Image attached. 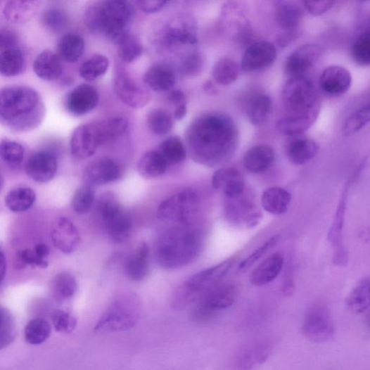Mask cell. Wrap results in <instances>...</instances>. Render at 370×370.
<instances>
[{
    "label": "cell",
    "instance_id": "obj_1",
    "mask_svg": "<svg viewBox=\"0 0 370 370\" xmlns=\"http://www.w3.org/2000/svg\"><path fill=\"white\" fill-rule=\"evenodd\" d=\"M238 140L237 129L230 117L209 113L198 117L188 134L191 155L199 164L215 167L227 161Z\"/></svg>",
    "mask_w": 370,
    "mask_h": 370
},
{
    "label": "cell",
    "instance_id": "obj_2",
    "mask_svg": "<svg viewBox=\"0 0 370 370\" xmlns=\"http://www.w3.org/2000/svg\"><path fill=\"white\" fill-rule=\"evenodd\" d=\"M282 101L286 115L278 121L276 127L286 136L303 135L319 118L320 97L308 77H290L283 89Z\"/></svg>",
    "mask_w": 370,
    "mask_h": 370
},
{
    "label": "cell",
    "instance_id": "obj_3",
    "mask_svg": "<svg viewBox=\"0 0 370 370\" xmlns=\"http://www.w3.org/2000/svg\"><path fill=\"white\" fill-rule=\"evenodd\" d=\"M45 116V107L39 93L27 87H9L0 93V121L15 133L38 127Z\"/></svg>",
    "mask_w": 370,
    "mask_h": 370
},
{
    "label": "cell",
    "instance_id": "obj_4",
    "mask_svg": "<svg viewBox=\"0 0 370 370\" xmlns=\"http://www.w3.org/2000/svg\"><path fill=\"white\" fill-rule=\"evenodd\" d=\"M200 248L198 232L189 227H179L167 231L157 241L155 259L165 269H177L193 262Z\"/></svg>",
    "mask_w": 370,
    "mask_h": 370
},
{
    "label": "cell",
    "instance_id": "obj_5",
    "mask_svg": "<svg viewBox=\"0 0 370 370\" xmlns=\"http://www.w3.org/2000/svg\"><path fill=\"white\" fill-rule=\"evenodd\" d=\"M135 15L133 4L122 0H108L93 4L86 11L87 27L111 41L117 42L129 32V25Z\"/></svg>",
    "mask_w": 370,
    "mask_h": 370
},
{
    "label": "cell",
    "instance_id": "obj_6",
    "mask_svg": "<svg viewBox=\"0 0 370 370\" xmlns=\"http://www.w3.org/2000/svg\"><path fill=\"white\" fill-rule=\"evenodd\" d=\"M97 206L110 239L116 243L127 241L131 235L133 223L117 196L111 192L105 193L99 198Z\"/></svg>",
    "mask_w": 370,
    "mask_h": 370
},
{
    "label": "cell",
    "instance_id": "obj_7",
    "mask_svg": "<svg viewBox=\"0 0 370 370\" xmlns=\"http://www.w3.org/2000/svg\"><path fill=\"white\" fill-rule=\"evenodd\" d=\"M234 262V258H230L191 276L185 283L182 292L175 299L176 309H183L200 295H205L210 290L216 287L229 272Z\"/></svg>",
    "mask_w": 370,
    "mask_h": 370
},
{
    "label": "cell",
    "instance_id": "obj_8",
    "mask_svg": "<svg viewBox=\"0 0 370 370\" xmlns=\"http://www.w3.org/2000/svg\"><path fill=\"white\" fill-rule=\"evenodd\" d=\"M200 199L193 190L179 192L158 206L157 217L163 221L188 224L198 213Z\"/></svg>",
    "mask_w": 370,
    "mask_h": 370
},
{
    "label": "cell",
    "instance_id": "obj_9",
    "mask_svg": "<svg viewBox=\"0 0 370 370\" xmlns=\"http://www.w3.org/2000/svg\"><path fill=\"white\" fill-rule=\"evenodd\" d=\"M236 298V289L231 284L216 286L206 293L195 308L193 319L196 322H208L215 314L231 306Z\"/></svg>",
    "mask_w": 370,
    "mask_h": 370
},
{
    "label": "cell",
    "instance_id": "obj_10",
    "mask_svg": "<svg viewBox=\"0 0 370 370\" xmlns=\"http://www.w3.org/2000/svg\"><path fill=\"white\" fill-rule=\"evenodd\" d=\"M302 331L308 339L314 342L331 340L335 329L327 310L321 306H314L309 310L305 315Z\"/></svg>",
    "mask_w": 370,
    "mask_h": 370
},
{
    "label": "cell",
    "instance_id": "obj_11",
    "mask_svg": "<svg viewBox=\"0 0 370 370\" xmlns=\"http://www.w3.org/2000/svg\"><path fill=\"white\" fill-rule=\"evenodd\" d=\"M324 54V48L318 44L300 46L291 54L285 63L286 73L290 77L304 76L319 61Z\"/></svg>",
    "mask_w": 370,
    "mask_h": 370
},
{
    "label": "cell",
    "instance_id": "obj_12",
    "mask_svg": "<svg viewBox=\"0 0 370 370\" xmlns=\"http://www.w3.org/2000/svg\"><path fill=\"white\" fill-rule=\"evenodd\" d=\"M137 321L135 310L125 303H116L106 312L96 324L97 333H111L127 330L133 327Z\"/></svg>",
    "mask_w": 370,
    "mask_h": 370
},
{
    "label": "cell",
    "instance_id": "obj_13",
    "mask_svg": "<svg viewBox=\"0 0 370 370\" xmlns=\"http://www.w3.org/2000/svg\"><path fill=\"white\" fill-rule=\"evenodd\" d=\"M276 49L269 42H257L245 50L241 61V69L248 73L260 72L270 68L276 61Z\"/></svg>",
    "mask_w": 370,
    "mask_h": 370
},
{
    "label": "cell",
    "instance_id": "obj_14",
    "mask_svg": "<svg viewBox=\"0 0 370 370\" xmlns=\"http://www.w3.org/2000/svg\"><path fill=\"white\" fill-rule=\"evenodd\" d=\"M100 145L96 122L77 127L70 139V151L78 160H87L93 156Z\"/></svg>",
    "mask_w": 370,
    "mask_h": 370
},
{
    "label": "cell",
    "instance_id": "obj_15",
    "mask_svg": "<svg viewBox=\"0 0 370 370\" xmlns=\"http://www.w3.org/2000/svg\"><path fill=\"white\" fill-rule=\"evenodd\" d=\"M114 89L118 98L132 108H143L151 99L149 92L124 71H119L115 75Z\"/></svg>",
    "mask_w": 370,
    "mask_h": 370
},
{
    "label": "cell",
    "instance_id": "obj_16",
    "mask_svg": "<svg viewBox=\"0 0 370 370\" xmlns=\"http://www.w3.org/2000/svg\"><path fill=\"white\" fill-rule=\"evenodd\" d=\"M352 85V76L348 69L330 65L324 69L319 77V87L326 95L338 97L347 94Z\"/></svg>",
    "mask_w": 370,
    "mask_h": 370
},
{
    "label": "cell",
    "instance_id": "obj_17",
    "mask_svg": "<svg viewBox=\"0 0 370 370\" xmlns=\"http://www.w3.org/2000/svg\"><path fill=\"white\" fill-rule=\"evenodd\" d=\"M50 236L53 245L65 254L75 252L81 243L80 233L66 217L59 218L53 224Z\"/></svg>",
    "mask_w": 370,
    "mask_h": 370
},
{
    "label": "cell",
    "instance_id": "obj_18",
    "mask_svg": "<svg viewBox=\"0 0 370 370\" xmlns=\"http://www.w3.org/2000/svg\"><path fill=\"white\" fill-rule=\"evenodd\" d=\"M121 177V169L111 158H101L91 162L84 170L85 184L91 187L101 186L117 181Z\"/></svg>",
    "mask_w": 370,
    "mask_h": 370
},
{
    "label": "cell",
    "instance_id": "obj_19",
    "mask_svg": "<svg viewBox=\"0 0 370 370\" xmlns=\"http://www.w3.org/2000/svg\"><path fill=\"white\" fill-rule=\"evenodd\" d=\"M98 100L96 89L89 84H81L68 95L65 101L66 109L73 115L83 116L96 108Z\"/></svg>",
    "mask_w": 370,
    "mask_h": 370
},
{
    "label": "cell",
    "instance_id": "obj_20",
    "mask_svg": "<svg viewBox=\"0 0 370 370\" xmlns=\"http://www.w3.org/2000/svg\"><path fill=\"white\" fill-rule=\"evenodd\" d=\"M25 170L26 174L34 181L39 183L48 182L57 174V158L49 152H37L29 158Z\"/></svg>",
    "mask_w": 370,
    "mask_h": 370
},
{
    "label": "cell",
    "instance_id": "obj_21",
    "mask_svg": "<svg viewBox=\"0 0 370 370\" xmlns=\"http://www.w3.org/2000/svg\"><path fill=\"white\" fill-rule=\"evenodd\" d=\"M213 188L223 193L228 199L240 198L245 193V184L243 174L235 168L218 170L212 177Z\"/></svg>",
    "mask_w": 370,
    "mask_h": 370
},
{
    "label": "cell",
    "instance_id": "obj_22",
    "mask_svg": "<svg viewBox=\"0 0 370 370\" xmlns=\"http://www.w3.org/2000/svg\"><path fill=\"white\" fill-rule=\"evenodd\" d=\"M319 145L314 140L302 136L290 137L286 152L288 160L295 165H303L318 155Z\"/></svg>",
    "mask_w": 370,
    "mask_h": 370
},
{
    "label": "cell",
    "instance_id": "obj_23",
    "mask_svg": "<svg viewBox=\"0 0 370 370\" xmlns=\"http://www.w3.org/2000/svg\"><path fill=\"white\" fill-rule=\"evenodd\" d=\"M25 65V53L19 42L0 46V73L3 76L11 77L19 75Z\"/></svg>",
    "mask_w": 370,
    "mask_h": 370
},
{
    "label": "cell",
    "instance_id": "obj_24",
    "mask_svg": "<svg viewBox=\"0 0 370 370\" xmlns=\"http://www.w3.org/2000/svg\"><path fill=\"white\" fill-rule=\"evenodd\" d=\"M175 82V73L167 64L158 63L152 65L143 76L146 86L157 92L170 91L174 86Z\"/></svg>",
    "mask_w": 370,
    "mask_h": 370
},
{
    "label": "cell",
    "instance_id": "obj_25",
    "mask_svg": "<svg viewBox=\"0 0 370 370\" xmlns=\"http://www.w3.org/2000/svg\"><path fill=\"white\" fill-rule=\"evenodd\" d=\"M274 160L275 153L272 147L262 144L251 148L245 153L243 165L248 172L257 174L269 170Z\"/></svg>",
    "mask_w": 370,
    "mask_h": 370
},
{
    "label": "cell",
    "instance_id": "obj_26",
    "mask_svg": "<svg viewBox=\"0 0 370 370\" xmlns=\"http://www.w3.org/2000/svg\"><path fill=\"white\" fill-rule=\"evenodd\" d=\"M61 60L57 53L48 49L44 50L34 60V71L42 80L56 81L63 70Z\"/></svg>",
    "mask_w": 370,
    "mask_h": 370
},
{
    "label": "cell",
    "instance_id": "obj_27",
    "mask_svg": "<svg viewBox=\"0 0 370 370\" xmlns=\"http://www.w3.org/2000/svg\"><path fill=\"white\" fill-rule=\"evenodd\" d=\"M149 252L148 245L143 242L138 246L134 254L127 258L125 272L130 280L141 281L148 276L150 272Z\"/></svg>",
    "mask_w": 370,
    "mask_h": 370
},
{
    "label": "cell",
    "instance_id": "obj_28",
    "mask_svg": "<svg viewBox=\"0 0 370 370\" xmlns=\"http://www.w3.org/2000/svg\"><path fill=\"white\" fill-rule=\"evenodd\" d=\"M283 267V257L276 253L259 264L250 276V282L256 286L267 285L278 277Z\"/></svg>",
    "mask_w": 370,
    "mask_h": 370
},
{
    "label": "cell",
    "instance_id": "obj_29",
    "mask_svg": "<svg viewBox=\"0 0 370 370\" xmlns=\"http://www.w3.org/2000/svg\"><path fill=\"white\" fill-rule=\"evenodd\" d=\"M40 6L41 2L37 0H11L4 6L3 14L11 23H23L33 18Z\"/></svg>",
    "mask_w": 370,
    "mask_h": 370
},
{
    "label": "cell",
    "instance_id": "obj_30",
    "mask_svg": "<svg viewBox=\"0 0 370 370\" xmlns=\"http://www.w3.org/2000/svg\"><path fill=\"white\" fill-rule=\"evenodd\" d=\"M164 39L167 44L193 45L198 42L195 27L190 22L177 20L168 25Z\"/></svg>",
    "mask_w": 370,
    "mask_h": 370
},
{
    "label": "cell",
    "instance_id": "obj_31",
    "mask_svg": "<svg viewBox=\"0 0 370 370\" xmlns=\"http://www.w3.org/2000/svg\"><path fill=\"white\" fill-rule=\"evenodd\" d=\"M292 200V196L286 189L272 187L263 192L261 204L264 210L274 215L285 214Z\"/></svg>",
    "mask_w": 370,
    "mask_h": 370
},
{
    "label": "cell",
    "instance_id": "obj_32",
    "mask_svg": "<svg viewBox=\"0 0 370 370\" xmlns=\"http://www.w3.org/2000/svg\"><path fill=\"white\" fill-rule=\"evenodd\" d=\"M100 145L108 144L122 137L129 128L128 120L122 116L96 122Z\"/></svg>",
    "mask_w": 370,
    "mask_h": 370
},
{
    "label": "cell",
    "instance_id": "obj_33",
    "mask_svg": "<svg viewBox=\"0 0 370 370\" xmlns=\"http://www.w3.org/2000/svg\"><path fill=\"white\" fill-rule=\"evenodd\" d=\"M85 42L77 34L69 33L63 36L58 44V55L62 60L73 63L77 62L84 55Z\"/></svg>",
    "mask_w": 370,
    "mask_h": 370
},
{
    "label": "cell",
    "instance_id": "obj_34",
    "mask_svg": "<svg viewBox=\"0 0 370 370\" xmlns=\"http://www.w3.org/2000/svg\"><path fill=\"white\" fill-rule=\"evenodd\" d=\"M167 167L168 163L160 151H150L140 158L138 169L144 179H151L163 175Z\"/></svg>",
    "mask_w": 370,
    "mask_h": 370
},
{
    "label": "cell",
    "instance_id": "obj_35",
    "mask_svg": "<svg viewBox=\"0 0 370 370\" xmlns=\"http://www.w3.org/2000/svg\"><path fill=\"white\" fill-rule=\"evenodd\" d=\"M276 20L285 32L297 30L303 18V10L294 2H279L276 11Z\"/></svg>",
    "mask_w": 370,
    "mask_h": 370
},
{
    "label": "cell",
    "instance_id": "obj_36",
    "mask_svg": "<svg viewBox=\"0 0 370 370\" xmlns=\"http://www.w3.org/2000/svg\"><path fill=\"white\" fill-rule=\"evenodd\" d=\"M272 110V101L265 94H256L250 98L247 103L248 118L253 125L266 122Z\"/></svg>",
    "mask_w": 370,
    "mask_h": 370
},
{
    "label": "cell",
    "instance_id": "obj_37",
    "mask_svg": "<svg viewBox=\"0 0 370 370\" xmlns=\"http://www.w3.org/2000/svg\"><path fill=\"white\" fill-rule=\"evenodd\" d=\"M37 199L30 188L20 187L11 191L6 197V205L13 213H22L30 209Z\"/></svg>",
    "mask_w": 370,
    "mask_h": 370
},
{
    "label": "cell",
    "instance_id": "obj_38",
    "mask_svg": "<svg viewBox=\"0 0 370 370\" xmlns=\"http://www.w3.org/2000/svg\"><path fill=\"white\" fill-rule=\"evenodd\" d=\"M77 283L75 277L68 273L63 272L57 274L52 279L51 292L52 296L58 301L68 300L76 294Z\"/></svg>",
    "mask_w": 370,
    "mask_h": 370
},
{
    "label": "cell",
    "instance_id": "obj_39",
    "mask_svg": "<svg viewBox=\"0 0 370 370\" xmlns=\"http://www.w3.org/2000/svg\"><path fill=\"white\" fill-rule=\"evenodd\" d=\"M347 305L353 312L361 314L370 307V281L360 280L347 299Z\"/></svg>",
    "mask_w": 370,
    "mask_h": 370
},
{
    "label": "cell",
    "instance_id": "obj_40",
    "mask_svg": "<svg viewBox=\"0 0 370 370\" xmlns=\"http://www.w3.org/2000/svg\"><path fill=\"white\" fill-rule=\"evenodd\" d=\"M118 56L126 63H134L143 54V48L139 39L129 32L124 34L116 43Z\"/></svg>",
    "mask_w": 370,
    "mask_h": 370
},
{
    "label": "cell",
    "instance_id": "obj_41",
    "mask_svg": "<svg viewBox=\"0 0 370 370\" xmlns=\"http://www.w3.org/2000/svg\"><path fill=\"white\" fill-rule=\"evenodd\" d=\"M370 123V103L350 114L342 126L341 134L350 137L359 133Z\"/></svg>",
    "mask_w": 370,
    "mask_h": 370
},
{
    "label": "cell",
    "instance_id": "obj_42",
    "mask_svg": "<svg viewBox=\"0 0 370 370\" xmlns=\"http://www.w3.org/2000/svg\"><path fill=\"white\" fill-rule=\"evenodd\" d=\"M110 66L109 59L100 54H94L79 69V74L87 82H94L103 76Z\"/></svg>",
    "mask_w": 370,
    "mask_h": 370
},
{
    "label": "cell",
    "instance_id": "obj_43",
    "mask_svg": "<svg viewBox=\"0 0 370 370\" xmlns=\"http://www.w3.org/2000/svg\"><path fill=\"white\" fill-rule=\"evenodd\" d=\"M241 68L230 58H222L215 64L212 75L216 83L222 86H228L237 80L240 75Z\"/></svg>",
    "mask_w": 370,
    "mask_h": 370
},
{
    "label": "cell",
    "instance_id": "obj_44",
    "mask_svg": "<svg viewBox=\"0 0 370 370\" xmlns=\"http://www.w3.org/2000/svg\"><path fill=\"white\" fill-rule=\"evenodd\" d=\"M174 117L162 109L151 110L147 117V122L152 133L157 136H165L170 133L174 126Z\"/></svg>",
    "mask_w": 370,
    "mask_h": 370
},
{
    "label": "cell",
    "instance_id": "obj_45",
    "mask_svg": "<svg viewBox=\"0 0 370 370\" xmlns=\"http://www.w3.org/2000/svg\"><path fill=\"white\" fill-rule=\"evenodd\" d=\"M160 151L168 165H178L184 162L187 156L186 148L181 139L177 136L170 137L164 141Z\"/></svg>",
    "mask_w": 370,
    "mask_h": 370
},
{
    "label": "cell",
    "instance_id": "obj_46",
    "mask_svg": "<svg viewBox=\"0 0 370 370\" xmlns=\"http://www.w3.org/2000/svg\"><path fill=\"white\" fill-rule=\"evenodd\" d=\"M50 324L42 319H36L26 325L24 331L25 340L31 345H39L50 336Z\"/></svg>",
    "mask_w": 370,
    "mask_h": 370
},
{
    "label": "cell",
    "instance_id": "obj_47",
    "mask_svg": "<svg viewBox=\"0 0 370 370\" xmlns=\"http://www.w3.org/2000/svg\"><path fill=\"white\" fill-rule=\"evenodd\" d=\"M96 198L94 187L84 184L79 188L74 194L72 207L75 212L79 215H84L89 212Z\"/></svg>",
    "mask_w": 370,
    "mask_h": 370
},
{
    "label": "cell",
    "instance_id": "obj_48",
    "mask_svg": "<svg viewBox=\"0 0 370 370\" xmlns=\"http://www.w3.org/2000/svg\"><path fill=\"white\" fill-rule=\"evenodd\" d=\"M13 263L15 269L18 271L27 266L33 268L46 269L49 265L46 259L37 252L34 248L19 250L15 256Z\"/></svg>",
    "mask_w": 370,
    "mask_h": 370
},
{
    "label": "cell",
    "instance_id": "obj_49",
    "mask_svg": "<svg viewBox=\"0 0 370 370\" xmlns=\"http://www.w3.org/2000/svg\"><path fill=\"white\" fill-rule=\"evenodd\" d=\"M354 62L363 67L370 66V29L361 34L351 48Z\"/></svg>",
    "mask_w": 370,
    "mask_h": 370
},
{
    "label": "cell",
    "instance_id": "obj_50",
    "mask_svg": "<svg viewBox=\"0 0 370 370\" xmlns=\"http://www.w3.org/2000/svg\"><path fill=\"white\" fill-rule=\"evenodd\" d=\"M25 148L19 143L3 140L0 145V157L4 162L8 165L17 167L23 161Z\"/></svg>",
    "mask_w": 370,
    "mask_h": 370
},
{
    "label": "cell",
    "instance_id": "obj_51",
    "mask_svg": "<svg viewBox=\"0 0 370 370\" xmlns=\"http://www.w3.org/2000/svg\"><path fill=\"white\" fill-rule=\"evenodd\" d=\"M42 23L49 31L60 32L65 28L68 16L60 9L51 8L43 14Z\"/></svg>",
    "mask_w": 370,
    "mask_h": 370
},
{
    "label": "cell",
    "instance_id": "obj_52",
    "mask_svg": "<svg viewBox=\"0 0 370 370\" xmlns=\"http://www.w3.org/2000/svg\"><path fill=\"white\" fill-rule=\"evenodd\" d=\"M347 192L346 191L343 193L341 200L336 211V215L334 218L333 226L329 233V238L334 247H338V245H340V244L341 231L343 225V221H345V209L347 205Z\"/></svg>",
    "mask_w": 370,
    "mask_h": 370
},
{
    "label": "cell",
    "instance_id": "obj_53",
    "mask_svg": "<svg viewBox=\"0 0 370 370\" xmlns=\"http://www.w3.org/2000/svg\"><path fill=\"white\" fill-rule=\"evenodd\" d=\"M51 319L55 329L60 333H70L77 326V320L75 317L63 310H58L53 312Z\"/></svg>",
    "mask_w": 370,
    "mask_h": 370
},
{
    "label": "cell",
    "instance_id": "obj_54",
    "mask_svg": "<svg viewBox=\"0 0 370 370\" xmlns=\"http://www.w3.org/2000/svg\"><path fill=\"white\" fill-rule=\"evenodd\" d=\"M280 235H274L258 249L255 250L250 256L245 259L239 267V272H244L252 267L262 256L271 250L279 241Z\"/></svg>",
    "mask_w": 370,
    "mask_h": 370
},
{
    "label": "cell",
    "instance_id": "obj_55",
    "mask_svg": "<svg viewBox=\"0 0 370 370\" xmlns=\"http://www.w3.org/2000/svg\"><path fill=\"white\" fill-rule=\"evenodd\" d=\"M204 65V58L199 53L195 52L184 60L182 70L187 76H198L201 73Z\"/></svg>",
    "mask_w": 370,
    "mask_h": 370
},
{
    "label": "cell",
    "instance_id": "obj_56",
    "mask_svg": "<svg viewBox=\"0 0 370 370\" xmlns=\"http://www.w3.org/2000/svg\"><path fill=\"white\" fill-rule=\"evenodd\" d=\"M2 324L6 326L5 328H1V331H6L5 335L1 338L2 347L5 345H8L13 340L14 334V325L13 319L11 313L7 310L2 308Z\"/></svg>",
    "mask_w": 370,
    "mask_h": 370
},
{
    "label": "cell",
    "instance_id": "obj_57",
    "mask_svg": "<svg viewBox=\"0 0 370 370\" xmlns=\"http://www.w3.org/2000/svg\"><path fill=\"white\" fill-rule=\"evenodd\" d=\"M302 4L305 9L310 14L320 16L331 11L335 2L325 0V1H304Z\"/></svg>",
    "mask_w": 370,
    "mask_h": 370
},
{
    "label": "cell",
    "instance_id": "obj_58",
    "mask_svg": "<svg viewBox=\"0 0 370 370\" xmlns=\"http://www.w3.org/2000/svg\"><path fill=\"white\" fill-rule=\"evenodd\" d=\"M165 0H139L137 6L144 13H155L161 11L167 5Z\"/></svg>",
    "mask_w": 370,
    "mask_h": 370
},
{
    "label": "cell",
    "instance_id": "obj_59",
    "mask_svg": "<svg viewBox=\"0 0 370 370\" xmlns=\"http://www.w3.org/2000/svg\"><path fill=\"white\" fill-rule=\"evenodd\" d=\"M299 37V32L295 31L285 32L278 38V44L281 47H286L294 42Z\"/></svg>",
    "mask_w": 370,
    "mask_h": 370
},
{
    "label": "cell",
    "instance_id": "obj_60",
    "mask_svg": "<svg viewBox=\"0 0 370 370\" xmlns=\"http://www.w3.org/2000/svg\"><path fill=\"white\" fill-rule=\"evenodd\" d=\"M169 99L175 105L176 108L182 104H187L186 97H185L184 94L180 90L171 91L169 95Z\"/></svg>",
    "mask_w": 370,
    "mask_h": 370
},
{
    "label": "cell",
    "instance_id": "obj_61",
    "mask_svg": "<svg viewBox=\"0 0 370 370\" xmlns=\"http://www.w3.org/2000/svg\"><path fill=\"white\" fill-rule=\"evenodd\" d=\"M187 115V104H182L179 107L175 108L174 118L176 120L180 121L183 120Z\"/></svg>",
    "mask_w": 370,
    "mask_h": 370
},
{
    "label": "cell",
    "instance_id": "obj_62",
    "mask_svg": "<svg viewBox=\"0 0 370 370\" xmlns=\"http://www.w3.org/2000/svg\"><path fill=\"white\" fill-rule=\"evenodd\" d=\"M203 89L204 91L209 95H215L217 93V89L215 85L213 82H211V81H207L205 82Z\"/></svg>",
    "mask_w": 370,
    "mask_h": 370
},
{
    "label": "cell",
    "instance_id": "obj_63",
    "mask_svg": "<svg viewBox=\"0 0 370 370\" xmlns=\"http://www.w3.org/2000/svg\"><path fill=\"white\" fill-rule=\"evenodd\" d=\"M7 269V262H6V257H5L4 251L1 253V276L2 280L4 279L6 269Z\"/></svg>",
    "mask_w": 370,
    "mask_h": 370
},
{
    "label": "cell",
    "instance_id": "obj_64",
    "mask_svg": "<svg viewBox=\"0 0 370 370\" xmlns=\"http://www.w3.org/2000/svg\"><path fill=\"white\" fill-rule=\"evenodd\" d=\"M366 325L368 326L369 328L370 329V312L366 315Z\"/></svg>",
    "mask_w": 370,
    "mask_h": 370
}]
</instances>
